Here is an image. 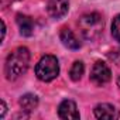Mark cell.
I'll return each mask as SVG.
<instances>
[{
    "label": "cell",
    "instance_id": "cell-2",
    "mask_svg": "<svg viewBox=\"0 0 120 120\" xmlns=\"http://www.w3.org/2000/svg\"><path fill=\"white\" fill-rule=\"evenodd\" d=\"M78 26H79V30H81L82 35L86 40H96L103 31L105 21H103L100 14L88 13V14H83L79 19Z\"/></svg>",
    "mask_w": 120,
    "mask_h": 120
},
{
    "label": "cell",
    "instance_id": "cell-11",
    "mask_svg": "<svg viewBox=\"0 0 120 120\" xmlns=\"http://www.w3.org/2000/svg\"><path fill=\"white\" fill-rule=\"evenodd\" d=\"M83 71H85V67H83V64H82L81 61L74 62V65H72V68H71V71H69L71 79H72V81H79V79L82 78V75H83Z\"/></svg>",
    "mask_w": 120,
    "mask_h": 120
},
{
    "label": "cell",
    "instance_id": "cell-3",
    "mask_svg": "<svg viewBox=\"0 0 120 120\" xmlns=\"http://www.w3.org/2000/svg\"><path fill=\"white\" fill-rule=\"evenodd\" d=\"M58 74H59V64H58V59L54 55L42 56L35 67L37 78L44 82H49V81L55 79L58 76Z\"/></svg>",
    "mask_w": 120,
    "mask_h": 120
},
{
    "label": "cell",
    "instance_id": "cell-8",
    "mask_svg": "<svg viewBox=\"0 0 120 120\" xmlns=\"http://www.w3.org/2000/svg\"><path fill=\"white\" fill-rule=\"evenodd\" d=\"M95 116L98 119H107V120H113L119 117V112L114 106L109 105V103H100L95 107Z\"/></svg>",
    "mask_w": 120,
    "mask_h": 120
},
{
    "label": "cell",
    "instance_id": "cell-7",
    "mask_svg": "<svg viewBox=\"0 0 120 120\" xmlns=\"http://www.w3.org/2000/svg\"><path fill=\"white\" fill-rule=\"evenodd\" d=\"M59 38H61L62 44L69 48V49H79L81 48V41L79 38L75 35V33L72 30H69L68 27H62L61 31H59Z\"/></svg>",
    "mask_w": 120,
    "mask_h": 120
},
{
    "label": "cell",
    "instance_id": "cell-13",
    "mask_svg": "<svg viewBox=\"0 0 120 120\" xmlns=\"http://www.w3.org/2000/svg\"><path fill=\"white\" fill-rule=\"evenodd\" d=\"M4 113H6V103H4V102H2V113H0V116L4 117Z\"/></svg>",
    "mask_w": 120,
    "mask_h": 120
},
{
    "label": "cell",
    "instance_id": "cell-4",
    "mask_svg": "<svg viewBox=\"0 0 120 120\" xmlns=\"http://www.w3.org/2000/svg\"><path fill=\"white\" fill-rule=\"evenodd\" d=\"M112 78V72L109 69V67L102 62V61H98L93 68H92V72H90V81L98 85V86H103L106 85Z\"/></svg>",
    "mask_w": 120,
    "mask_h": 120
},
{
    "label": "cell",
    "instance_id": "cell-5",
    "mask_svg": "<svg viewBox=\"0 0 120 120\" xmlns=\"http://www.w3.org/2000/svg\"><path fill=\"white\" fill-rule=\"evenodd\" d=\"M69 0H48L47 10L48 14L54 19H61L68 13Z\"/></svg>",
    "mask_w": 120,
    "mask_h": 120
},
{
    "label": "cell",
    "instance_id": "cell-10",
    "mask_svg": "<svg viewBox=\"0 0 120 120\" xmlns=\"http://www.w3.org/2000/svg\"><path fill=\"white\" fill-rule=\"evenodd\" d=\"M20 106L23 107V110L31 112V110H34V109L38 106V99H37L35 95L27 93V95L21 96V99H20Z\"/></svg>",
    "mask_w": 120,
    "mask_h": 120
},
{
    "label": "cell",
    "instance_id": "cell-6",
    "mask_svg": "<svg viewBox=\"0 0 120 120\" xmlns=\"http://www.w3.org/2000/svg\"><path fill=\"white\" fill-rule=\"evenodd\" d=\"M58 116L61 119H65V120H75V119H79V112H78V107L75 105V102L72 100H64L58 107Z\"/></svg>",
    "mask_w": 120,
    "mask_h": 120
},
{
    "label": "cell",
    "instance_id": "cell-14",
    "mask_svg": "<svg viewBox=\"0 0 120 120\" xmlns=\"http://www.w3.org/2000/svg\"><path fill=\"white\" fill-rule=\"evenodd\" d=\"M117 85L120 86V76H119V79H117Z\"/></svg>",
    "mask_w": 120,
    "mask_h": 120
},
{
    "label": "cell",
    "instance_id": "cell-9",
    "mask_svg": "<svg viewBox=\"0 0 120 120\" xmlns=\"http://www.w3.org/2000/svg\"><path fill=\"white\" fill-rule=\"evenodd\" d=\"M17 24L20 27V33L26 37H30L33 35L34 33V21L28 17V16H23V14H19L17 16Z\"/></svg>",
    "mask_w": 120,
    "mask_h": 120
},
{
    "label": "cell",
    "instance_id": "cell-12",
    "mask_svg": "<svg viewBox=\"0 0 120 120\" xmlns=\"http://www.w3.org/2000/svg\"><path fill=\"white\" fill-rule=\"evenodd\" d=\"M112 35L116 38V41L120 42V14L116 16L112 23Z\"/></svg>",
    "mask_w": 120,
    "mask_h": 120
},
{
    "label": "cell",
    "instance_id": "cell-1",
    "mask_svg": "<svg viewBox=\"0 0 120 120\" xmlns=\"http://www.w3.org/2000/svg\"><path fill=\"white\" fill-rule=\"evenodd\" d=\"M30 62V52L26 47H20L14 49L6 59L4 72L7 79H16L26 74Z\"/></svg>",
    "mask_w": 120,
    "mask_h": 120
}]
</instances>
